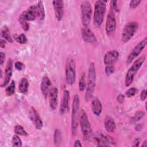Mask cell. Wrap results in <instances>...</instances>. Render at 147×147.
<instances>
[{
  "mask_svg": "<svg viewBox=\"0 0 147 147\" xmlns=\"http://www.w3.org/2000/svg\"><path fill=\"white\" fill-rule=\"evenodd\" d=\"M91 109L94 114L96 116H99L102 111V106L100 101L97 98L94 99L92 101Z\"/></svg>",
  "mask_w": 147,
  "mask_h": 147,
  "instance_id": "obj_20",
  "label": "cell"
},
{
  "mask_svg": "<svg viewBox=\"0 0 147 147\" xmlns=\"http://www.w3.org/2000/svg\"><path fill=\"white\" fill-rule=\"evenodd\" d=\"M62 136L61 131L59 129H56L54 131V136H53V140L54 143L56 145H59L61 142Z\"/></svg>",
  "mask_w": 147,
  "mask_h": 147,
  "instance_id": "obj_26",
  "label": "cell"
},
{
  "mask_svg": "<svg viewBox=\"0 0 147 147\" xmlns=\"http://www.w3.org/2000/svg\"><path fill=\"white\" fill-rule=\"evenodd\" d=\"M49 103L50 108L52 110H55L58 104V90L56 87H53L51 89L49 94Z\"/></svg>",
  "mask_w": 147,
  "mask_h": 147,
  "instance_id": "obj_16",
  "label": "cell"
},
{
  "mask_svg": "<svg viewBox=\"0 0 147 147\" xmlns=\"http://www.w3.org/2000/svg\"><path fill=\"white\" fill-rule=\"evenodd\" d=\"M105 73L106 75H110L114 73V72L115 71V68H114V65H106V67H105Z\"/></svg>",
  "mask_w": 147,
  "mask_h": 147,
  "instance_id": "obj_34",
  "label": "cell"
},
{
  "mask_svg": "<svg viewBox=\"0 0 147 147\" xmlns=\"http://www.w3.org/2000/svg\"><path fill=\"white\" fill-rule=\"evenodd\" d=\"M119 53L116 50H111L108 51L104 56L103 62L106 65H113L118 60Z\"/></svg>",
  "mask_w": 147,
  "mask_h": 147,
  "instance_id": "obj_14",
  "label": "cell"
},
{
  "mask_svg": "<svg viewBox=\"0 0 147 147\" xmlns=\"http://www.w3.org/2000/svg\"><path fill=\"white\" fill-rule=\"evenodd\" d=\"M138 27V24L136 21L128 22L124 26L121 34V39L123 42L129 41L136 33Z\"/></svg>",
  "mask_w": 147,
  "mask_h": 147,
  "instance_id": "obj_7",
  "label": "cell"
},
{
  "mask_svg": "<svg viewBox=\"0 0 147 147\" xmlns=\"http://www.w3.org/2000/svg\"><path fill=\"white\" fill-rule=\"evenodd\" d=\"M14 67L18 71H21L24 69V64L21 61H16L14 63Z\"/></svg>",
  "mask_w": 147,
  "mask_h": 147,
  "instance_id": "obj_35",
  "label": "cell"
},
{
  "mask_svg": "<svg viewBox=\"0 0 147 147\" xmlns=\"http://www.w3.org/2000/svg\"><path fill=\"white\" fill-rule=\"evenodd\" d=\"M11 144L13 146H17L20 147L22 146V141L18 135L15 134L13 136L12 140H11Z\"/></svg>",
  "mask_w": 147,
  "mask_h": 147,
  "instance_id": "obj_29",
  "label": "cell"
},
{
  "mask_svg": "<svg viewBox=\"0 0 147 147\" xmlns=\"http://www.w3.org/2000/svg\"><path fill=\"white\" fill-rule=\"evenodd\" d=\"M1 37L3 38H4V40L10 42H13V39L12 38L10 35L9 29L6 25H4L3 27H2L1 30Z\"/></svg>",
  "mask_w": 147,
  "mask_h": 147,
  "instance_id": "obj_22",
  "label": "cell"
},
{
  "mask_svg": "<svg viewBox=\"0 0 147 147\" xmlns=\"http://www.w3.org/2000/svg\"><path fill=\"white\" fill-rule=\"evenodd\" d=\"M114 13L115 12L113 10L110 9V10L107 16L105 25V30L108 35H110L111 33H113L116 29L117 21Z\"/></svg>",
  "mask_w": 147,
  "mask_h": 147,
  "instance_id": "obj_10",
  "label": "cell"
},
{
  "mask_svg": "<svg viewBox=\"0 0 147 147\" xmlns=\"http://www.w3.org/2000/svg\"><path fill=\"white\" fill-rule=\"evenodd\" d=\"M0 41H0V46H1V47L2 48H5V46H6V42L5 40H3L2 38H1Z\"/></svg>",
  "mask_w": 147,
  "mask_h": 147,
  "instance_id": "obj_41",
  "label": "cell"
},
{
  "mask_svg": "<svg viewBox=\"0 0 147 147\" xmlns=\"http://www.w3.org/2000/svg\"><path fill=\"white\" fill-rule=\"evenodd\" d=\"M137 91H138V90L136 88L131 87V88H129L127 90H126V91L125 92V94H126V96L127 97L131 98V97L134 96L137 94Z\"/></svg>",
  "mask_w": 147,
  "mask_h": 147,
  "instance_id": "obj_33",
  "label": "cell"
},
{
  "mask_svg": "<svg viewBox=\"0 0 147 147\" xmlns=\"http://www.w3.org/2000/svg\"><path fill=\"white\" fill-rule=\"evenodd\" d=\"M79 106L80 98L77 94L73 98L72 105V115H71V131L73 135H75L78 126V119H79Z\"/></svg>",
  "mask_w": 147,
  "mask_h": 147,
  "instance_id": "obj_3",
  "label": "cell"
},
{
  "mask_svg": "<svg viewBox=\"0 0 147 147\" xmlns=\"http://www.w3.org/2000/svg\"><path fill=\"white\" fill-rule=\"evenodd\" d=\"M81 34L84 42L90 44H95L97 42L94 33L88 26H83L82 28Z\"/></svg>",
  "mask_w": 147,
  "mask_h": 147,
  "instance_id": "obj_11",
  "label": "cell"
},
{
  "mask_svg": "<svg viewBox=\"0 0 147 147\" xmlns=\"http://www.w3.org/2000/svg\"><path fill=\"white\" fill-rule=\"evenodd\" d=\"M29 116L35 127L38 130H41L43 127V122L38 113L34 107H31L29 112Z\"/></svg>",
  "mask_w": 147,
  "mask_h": 147,
  "instance_id": "obj_12",
  "label": "cell"
},
{
  "mask_svg": "<svg viewBox=\"0 0 147 147\" xmlns=\"http://www.w3.org/2000/svg\"><path fill=\"white\" fill-rule=\"evenodd\" d=\"M146 98V90H144L141 91L140 94V99L141 100L144 101Z\"/></svg>",
  "mask_w": 147,
  "mask_h": 147,
  "instance_id": "obj_39",
  "label": "cell"
},
{
  "mask_svg": "<svg viewBox=\"0 0 147 147\" xmlns=\"http://www.w3.org/2000/svg\"><path fill=\"white\" fill-rule=\"evenodd\" d=\"M79 123L82 134L85 140H89L91 136L92 130L88 116L84 109H82L79 114Z\"/></svg>",
  "mask_w": 147,
  "mask_h": 147,
  "instance_id": "obj_5",
  "label": "cell"
},
{
  "mask_svg": "<svg viewBox=\"0 0 147 147\" xmlns=\"http://www.w3.org/2000/svg\"><path fill=\"white\" fill-rule=\"evenodd\" d=\"M142 146H144V147L147 146V141H146V140H145L144 141V142H143V144L142 145Z\"/></svg>",
  "mask_w": 147,
  "mask_h": 147,
  "instance_id": "obj_45",
  "label": "cell"
},
{
  "mask_svg": "<svg viewBox=\"0 0 147 147\" xmlns=\"http://www.w3.org/2000/svg\"><path fill=\"white\" fill-rule=\"evenodd\" d=\"M117 1H111L110 2V8L111 10H113L114 12L116 11H118V8L117 6Z\"/></svg>",
  "mask_w": 147,
  "mask_h": 147,
  "instance_id": "obj_37",
  "label": "cell"
},
{
  "mask_svg": "<svg viewBox=\"0 0 147 147\" xmlns=\"http://www.w3.org/2000/svg\"><path fill=\"white\" fill-rule=\"evenodd\" d=\"M104 126L105 130L108 133H113L116 127L114 119L109 116H106L105 117L104 121Z\"/></svg>",
  "mask_w": 147,
  "mask_h": 147,
  "instance_id": "obj_21",
  "label": "cell"
},
{
  "mask_svg": "<svg viewBox=\"0 0 147 147\" xmlns=\"http://www.w3.org/2000/svg\"><path fill=\"white\" fill-rule=\"evenodd\" d=\"M86 88V84L85 80V74L83 73V74L82 75L79 81V88L80 91H83L85 90Z\"/></svg>",
  "mask_w": 147,
  "mask_h": 147,
  "instance_id": "obj_31",
  "label": "cell"
},
{
  "mask_svg": "<svg viewBox=\"0 0 147 147\" xmlns=\"http://www.w3.org/2000/svg\"><path fill=\"white\" fill-rule=\"evenodd\" d=\"M82 22L83 26H88L92 15V7L91 3L88 1H83L80 5Z\"/></svg>",
  "mask_w": 147,
  "mask_h": 147,
  "instance_id": "obj_8",
  "label": "cell"
},
{
  "mask_svg": "<svg viewBox=\"0 0 147 147\" xmlns=\"http://www.w3.org/2000/svg\"><path fill=\"white\" fill-rule=\"evenodd\" d=\"M76 79V65L74 59L68 57L65 63V80L67 84H74Z\"/></svg>",
  "mask_w": 147,
  "mask_h": 147,
  "instance_id": "obj_6",
  "label": "cell"
},
{
  "mask_svg": "<svg viewBox=\"0 0 147 147\" xmlns=\"http://www.w3.org/2000/svg\"><path fill=\"white\" fill-rule=\"evenodd\" d=\"M147 44V38L145 37L138 44H137L134 48L131 50L126 59V64H131L133 60L141 53V52L145 48Z\"/></svg>",
  "mask_w": 147,
  "mask_h": 147,
  "instance_id": "obj_9",
  "label": "cell"
},
{
  "mask_svg": "<svg viewBox=\"0 0 147 147\" xmlns=\"http://www.w3.org/2000/svg\"><path fill=\"white\" fill-rule=\"evenodd\" d=\"M52 5L55 14L56 18L57 21L61 20L64 14V2L63 1H53Z\"/></svg>",
  "mask_w": 147,
  "mask_h": 147,
  "instance_id": "obj_17",
  "label": "cell"
},
{
  "mask_svg": "<svg viewBox=\"0 0 147 147\" xmlns=\"http://www.w3.org/2000/svg\"><path fill=\"white\" fill-rule=\"evenodd\" d=\"M74 146H75V147H78V146H82V144H81L80 141L79 140H76V141H75Z\"/></svg>",
  "mask_w": 147,
  "mask_h": 147,
  "instance_id": "obj_42",
  "label": "cell"
},
{
  "mask_svg": "<svg viewBox=\"0 0 147 147\" xmlns=\"http://www.w3.org/2000/svg\"><path fill=\"white\" fill-rule=\"evenodd\" d=\"M37 6L38 9V17L40 20H42L45 17V9L42 1H38Z\"/></svg>",
  "mask_w": 147,
  "mask_h": 147,
  "instance_id": "obj_25",
  "label": "cell"
},
{
  "mask_svg": "<svg viewBox=\"0 0 147 147\" xmlns=\"http://www.w3.org/2000/svg\"><path fill=\"white\" fill-rule=\"evenodd\" d=\"M125 100V95L123 94H119L117 98V100L119 103H122Z\"/></svg>",
  "mask_w": 147,
  "mask_h": 147,
  "instance_id": "obj_40",
  "label": "cell"
},
{
  "mask_svg": "<svg viewBox=\"0 0 147 147\" xmlns=\"http://www.w3.org/2000/svg\"><path fill=\"white\" fill-rule=\"evenodd\" d=\"M14 131V133L18 136H28V133L26 131V130L24 129V128L20 125H17L15 126Z\"/></svg>",
  "mask_w": 147,
  "mask_h": 147,
  "instance_id": "obj_27",
  "label": "cell"
},
{
  "mask_svg": "<svg viewBox=\"0 0 147 147\" xmlns=\"http://www.w3.org/2000/svg\"><path fill=\"white\" fill-rule=\"evenodd\" d=\"M51 87V82L49 79V78L47 76L44 75L41 80V84H40V87H41V91L45 97V98H47L48 96L49 92L52 88Z\"/></svg>",
  "mask_w": 147,
  "mask_h": 147,
  "instance_id": "obj_18",
  "label": "cell"
},
{
  "mask_svg": "<svg viewBox=\"0 0 147 147\" xmlns=\"http://www.w3.org/2000/svg\"><path fill=\"white\" fill-rule=\"evenodd\" d=\"M141 2V0H131L130 2V7L132 9H135L139 5Z\"/></svg>",
  "mask_w": 147,
  "mask_h": 147,
  "instance_id": "obj_36",
  "label": "cell"
},
{
  "mask_svg": "<svg viewBox=\"0 0 147 147\" xmlns=\"http://www.w3.org/2000/svg\"><path fill=\"white\" fill-rule=\"evenodd\" d=\"M145 60V57L144 56L140 57L134 61L130 68L127 70L125 78V84L126 86H129L132 83L136 73L143 64Z\"/></svg>",
  "mask_w": 147,
  "mask_h": 147,
  "instance_id": "obj_4",
  "label": "cell"
},
{
  "mask_svg": "<svg viewBox=\"0 0 147 147\" xmlns=\"http://www.w3.org/2000/svg\"><path fill=\"white\" fill-rule=\"evenodd\" d=\"M94 140L98 146H110L114 142L111 137L105 136L102 133H99L96 134L94 137Z\"/></svg>",
  "mask_w": 147,
  "mask_h": 147,
  "instance_id": "obj_13",
  "label": "cell"
},
{
  "mask_svg": "<svg viewBox=\"0 0 147 147\" xmlns=\"http://www.w3.org/2000/svg\"><path fill=\"white\" fill-rule=\"evenodd\" d=\"M139 144H140V139L139 138H136L134 140V144H133V146H138L139 145Z\"/></svg>",
  "mask_w": 147,
  "mask_h": 147,
  "instance_id": "obj_43",
  "label": "cell"
},
{
  "mask_svg": "<svg viewBox=\"0 0 147 147\" xmlns=\"http://www.w3.org/2000/svg\"><path fill=\"white\" fill-rule=\"evenodd\" d=\"M12 72H13V62L11 59H9L7 60L6 66L5 68L3 80L1 84V87H3L6 86L9 83L11 77L12 76Z\"/></svg>",
  "mask_w": 147,
  "mask_h": 147,
  "instance_id": "obj_15",
  "label": "cell"
},
{
  "mask_svg": "<svg viewBox=\"0 0 147 147\" xmlns=\"http://www.w3.org/2000/svg\"><path fill=\"white\" fill-rule=\"evenodd\" d=\"M96 86V71L95 64L91 62L88 68L87 85L85 94V100L88 102L93 96Z\"/></svg>",
  "mask_w": 147,
  "mask_h": 147,
  "instance_id": "obj_1",
  "label": "cell"
},
{
  "mask_svg": "<svg viewBox=\"0 0 147 147\" xmlns=\"http://www.w3.org/2000/svg\"><path fill=\"white\" fill-rule=\"evenodd\" d=\"M16 40L17 42H19L20 44H25L28 41V39H27L26 36L25 35V34H24V33H21V34H19L18 36H17L16 37Z\"/></svg>",
  "mask_w": 147,
  "mask_h": 147,
  "instance_id": "obj_32",
  "label": "cell"
},
{
  "mask_svg": "<svg viewBox=\"0 0 147 147\" xmlns=\"http://www.w3.org/2000/svg\"><path fill=\"white\" fill-rule=\"evenodd\" d=\"M106 1H97L95 3L93 22L96 27H99L103 23L106 13Z\"/></svg>",
  "mask_w": 147,
  "mask_h": 147,
  "instance_id": "obj_2",
  "label": "cell"
},
{
  "mask_svg": "<svg viewBox=\"0 0 147 147\" xmlns=\"http://www.w3.org/2000/svg\"><path fill=\"white\" fill-rule=\"evenodd\" d=\"M142 127V125H141V124H138V125H137L136 126V127H135V130H137V131H139V130H141Z\"/></svg>",
  "mask_w": 147,
  "mask_h": 147,
  "instance_id": "obj_44",
  "label": "cell"
},
{
  "mask_svg": "<svg viewBox=\"0 0 147 147\" xmlns=\"http://www.w3.org/2000/svg\"><path fill=\"white\" fill-rule=\"evenodd\" d=\"M69 92L68 90H65L63 92V98H62L60 107V112L61 114H64L68 112L69 109Z\"/></svg>",
  "mask_w": 147,
  "mask_h": 147,
  "instance_id": "obj_19",
  "label": "cell"
},
{
  "mask_svg": "<svg viewBox=\"0 0 147 147\" xmlns=\"http://www.w3.org/2000/svg\"><path fill=\"white\" fill-rule=\"evenodd\" d=\"M15 88H16V84L14 80H12L9 86H7L6 88L5 92L7 96H11L15 92Z\"/></svg>",
  "mask_w": 147,
  "mask_h": 147,
  "instance_id": "obj_28",
  "label": "cell"
},
{
  "mask_svg": "<svg viewBox=\"0 0 147 147\" xmlns=\"http://www.w3.org/2000/svg\"><path fill=\"white\" fill-rule=\"evenodd\" d=\"M6 59V56H5V53L1 52H0V64L2 65L3 64V63H5V60Z\"/></svg>",
  "mask_w": 147,
  "mask_h": 147,
  "instance_id": "obj_38",
  "label": "cell"
},
{
  "mask_svg": "<svg viewBox=\"0 0 147 147\" xmlns=\"http://www.w3.org/2000/svg\"><path fill=\"white\" fill-rule=\"evenodd\" d=\"M29 82L27 79L23 78L21 79L19 83L18 88L22 94H26L28 91Z\"/></svg>",
  "mask_w": 147,
  "mask_h": 147,
  "instance_id": "obj_23",
  "label": "cell"
},
{
  "mask_svg": "<svg viewBox=\"0 0 147 147\" xmlns=\"http://www.w3.org/2000/svg\"><path fill=\"white\" fill-rule=\"evenodd\" d=\"M19 21L20 23L22 26V28L25 30V31H28L29 29V24L28 22V21L26 20L24 15V11L21 13L19 17Z\"/></svg>",
  "mask_w": 147,
  "mask_h": 147,
  "instance_id": "obj_24",
  "label": "cell"
},
{
  "mask_svg": "<svg viewBox=\"0 0 147 147\" xmlns=\"http://www.w3.org/2000/svg\"><path fill=\"white\" fill-rule=\"evenodd\" d=\"M145 115V113L144 111H137L135 114L134 116L133 117V118L131 119V121L132 122L134 123V122H137L138 121H140L142 118H143Z\"/></svg>",
  "mask_w": 147,
  "mask_h": 147,
  "instance_id": "obj_30",
  "label": "cell"
}]
</instances>
